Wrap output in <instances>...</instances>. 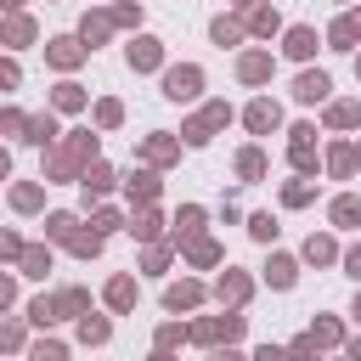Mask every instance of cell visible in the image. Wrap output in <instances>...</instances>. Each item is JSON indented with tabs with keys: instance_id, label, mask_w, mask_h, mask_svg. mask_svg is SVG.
Instances as JSON below:
<instances>
[{
	"instance_id": "f1b7e54d",
	"label": "cell",
	"mask_w": 361,
	"mask_h": 361,
	"mask_svg": "<svg viewBox=\"0 0 361 361\" xmlns=\"http://www.w3.org/2000/svg\"><path fill=\"white\" fill-rule=\"evenodd\" d=\"M203 226V209H180V237H192Z\"/></svg>"
},
{
	"instance_id": "9c48e42d",
	"label": "cell",
	"mask_w": 361,
	"mask_h": 361,
	"mask_svg": "<svg viewBox=\"0 0 361 361\" xmlns=\"http://www.w3.org/2000/svg\"><path fill=\"white\" fill-rule=\"evenodd\" d=\"M265 276H271L276 288H293V259H282V254H271V265H265Z\"/></svg>"
},
{
	"instance_id": "277c9868",
	"label": "cell",
	"mask_w": 361,
	"mask_h": 361,
	"mask_svg": "<svg viewBox=\"0 0 361 361\" xmlns=\"http://www.w3.org/2000/svg\"><path fill=\"white\" fill-rule=\"evenodd\" d=\"M333 85H327V73H299V85H293V96L299 102H322Z\"/></svg>"
},
{
	"instance_id": "ba28073f",
	"label": "cell",
	"mask_w": 361,
	"mask_h": 361,
	"mask_svg": "<svg viewBox=\"0 0 361 361\" xmlns=\"http://www.w3.org/2000/svg\"><path fill=\"white\" fill-rule=\"evenodd\" d=\"M107 305H113V310H130V305H135V282H130V276H118V282L107 288Z\"/></svg>"
},
{
	"instance_id": "603a6c76",
	"label": "cell",
	"mask_w": 361,
	"mask_h": 361,
	"mask_svg": "<svg viewBox=\"0 0 361 361\" xmlns=\"http://www.w3.org/2000/svg\"><path fill=\"white\" fill-rule=\"evenodd\" d=\"M248 231H254L259 243H271V237H276V226H271V214H254V220H248Z\"/></svg>"
},
{
	"instance_id": "484cf974",
	"label": "cell",
	"mask_w": 361,
	"mask_h": 361,
	"mask_svg": "<svg viewBox=\"0 0 361 361\" xmlns=\"http://www.w3.org/2000/svg\"><path fill=\"white\" fill-rule=\"evenodd\" d=\"M79 102H85L79 85H62V90H56V107H79Z\"/></svg>"
},
{
	"instance_id": "7dc6e473",
	"label": "cell",
	"mask_w": 361,
	"mask_h": 361,
	"mask_svg": "<svg viewBox=\"0 0 361 361\" xmlns=\"http://www.w3.org/2000/svg\"><path fill=\"white\" fill-rule=\"evenodd\" d=\"M355 361H361V344H355Z\"/></svg>"
},
{
	"instance_id": "c3c4849f",
	"label": "cell",
	"mask_w": 361,
	"mask_h": 361,
	"mask_svg": "<svg viewBox=\"0 0 361 361\" xmlns=\"http://www.w3.org/2000/svg\"><path fill=\"white\" fill-rule=\"evenodd\" d=\"M355 68H361V62H355Z\"/></svg>"
},
{
	"instance_id": "ab89813d",
	"label": "cell",
	"mask_w": 361,
	"mask_h": 361,
	"mask_svg": "<svg viewBox=\"0 0 361 361\" xmlns=\"http://www.w3.org/2000/svg\"><path fill=\"white\" fill-rule=\"evenodd\" d=\"M344 265H350V276H361V248H350V254H344Z\"/></svg>"
},
{
	"instance_id": "7a4b0ae2",
	"label": "cell",
	"mask_w": 361,
	"mask_h": 361,
	"mask_svg": "<svg viewBox=\"0 0 361 361\" xmlns=\"http://www.w3.org/2000/svg\"><path fill=\"white\" fill-rule=\"evenodd\" d=\"M192 333H197L203 344H214V338H226V344H231V338L243 333V316H214V322H197Z\"/></svg>"
},
{
	"instance_id": "5bb4252c",
	"label": "cell",
	"mask_w": 361,
	"mask_h": 361,
	"mask_svg": "<svg viewBox=\"0 0 361 361\" xmlns=\"http://www.w3.org/2000/svg\"><path fill=\"white\" fill-rule=\"evenodd\" d=\"M113 186V169L107 164H90V175H85V192H107Z\"/></svg>"
},
{
	"instance_id": "52a82bcc",
	"label": "cell",
	"mask_w": 361,
	"mask_h": 361,
	"mask_svg": "<svg viewBox=\"0 0 361 361\" xmlns=\"http://www.w3.org/2000/svg\"><path fill=\"white\" fill-rule=\"evenodd\" d=\"M130 68H158V39H135L130 45Z\"/></svg>"
},
{
	"instance_id": "d4e9b609",
	"label": "cell",
	"mask_w": 361,
	"mask_h": 361,
	"mask_svg": "<svg viewBox=\"0 0 361 361\" xmlns=\"http://www.w3.org/2000/svg\"><path fill=\"white\" fill-rule=\"evenodd\" d=\"M28 34H34V28H28V17H11V28H6V39H11V45H23Z\"/></svg>"
},
{
	"instance_id": "2e32d148",
	"label": "cell",
	"mask_w": 361,
	"mask_h": 361,
	"mask_svg": "<svg viewBox=\"0 0 361 361\" xmlns=\"http://www.w3.org/2000/svg\"><path fill=\"white\" fill-rule=\"evenodd\" d=\"M355 34H361V28H355V17H344V23H333V34H327V39H333V45L344 51V45H350Z\"/></svg>"
},
{
	"instance_id": "d6986e66",
	"label": "cell",
	"mask_w": 361,
	"mask_h": 361,
	"mask_svg": "<svg viewBox=\"0 0 361 361\" xmlns=\"http://www.w3.org/2000/svg\"><path fill=\"white\" fill-rule=\"evenodd\" d=\"M45 265H51V254H39V248L23 254V271H28V276H45Z\"/></svg>"
},
{
	"instance_id": "9a60e30c",
	"label": "cell",
	"mask_w": 361,
	"mask_h": 361,
	"mask_svg": "<svg viewBox=\"0 0 361 361\" xmlns=\"http://www.w3.org/2000/svg\"><path fill=\"white\" fill-rule=\"evenodd\" d=\"M333 220H338V226H355V220H361V203H355V197H338V203H333Z\"/></svg>"
},
{
	"instance_id": "7c38bea8",
	"label": "cell",
	"mask_w": 361,
	"mask_h": 361,
	"mask_svg": "<svg viewBox=\"0 0 361 361\" xmlns=\"http://www.w3.org/2000/svg\"><path fill=\"white\" fill-rule=\"evenodd\" d=\"M237 73H243L248 85H259V79L271 73V56H243V68H237Z\"/></svg>"
},
{
	"instance_id": "ffe728a7",
	"label": "cell",
	"mask_w": 361,
	"mask_h": 361,
	"mask_svg": "<svg viewBox=\"0 0 361 361\" xmlns=\"http://www.w3.org/2000/svg\"><path fill=\"white\" fill-rule=\"evenodd\" d=\"M79 338H85V344H102V338H107V322H90V316H85V322H79Z\"/></svg>"
},
{
	"instance_id": "1f68e13d",
	"label": "cell",
	"mask_w": 361,
	"mask_h": 361,
	"mask_svg": "<svg viewBox=\"0 0 361 361\" xmlns=\"http://www.w3.org/2000/svg\"><path fill=\"white\" fill-rule=\"evenodd\" d=\"M350 164H355V152H350V147H333V169H338V175H350Z\"/></svg>"
},
{
	"instance_id": "f35d334b",
	"label": "cell",
	"mask_w": 361,
	"mask_h": 361,
	"mask_svg": "<svg viewBox=\"0 0 361 361\" xmlns=\"http://www.w3.org/2000/svg\"><path fill=\"white\" fill-rule=\"evenodd\" d=\"M254 361H293V355H288V350H271V344H265V350H259Z\"/></svg>"
},
{
	"instance_id": "cb8c5ba5",
	"label": "cell",
	"mask_w": 361,
	"mask_h": 361,
	"mask_svg": "<svg viewBox=\"0 0 361 361\" xmlns=\"http://www.w3.org/2000/svg\"><path fill=\"white\" fill-rule=\"evenodd\" d=\"M243 293H248V282H243V276H226V282H220V299H231V305H237Z\"/></svg>"
},
{
	"instance_id": "ee69618b",
	"label": "cell",
	"mask_w": 361,
	"mask_h": 361,
	"mask_svg": "<svg viewBox=\"0 0 361 361\" xmlns=\"http://www.w3.org/2000/svg\"><path fill=\"white\" fill-rule=\"evenodd\" d=\"M6 169H11V158H6V152H0V180H6Z\"/></svg>"
},
{
	"instance_id": "f6af8a7d",
	"label": "cell",
	"mask_w": 361,
	"mask_h": 361,
	"mask_svg": "<svg viewBox=\"0 0 361 361\" xmlns=\"http://www.w3.org/2000/svg\"><path fill=\"white\" fill-rule=\"evenodd\" d=\"M11 6H17V0H0V11H11Z\"/></svg>"
},
{
	"instance_id": "f546056e",
	"label": "cell",
	"mask_w": 361,
	"mask_h": 361,
	"mask_svg": "<svg viewBox=\"0 0 361 361\" xmlns=\"http://www.w3.org/2000/svg\"><path fill=\"white\" fill-rule=\"evenodd\" d=\"M73 248H79V254H96V248H102V231H79Z\"/></svg>"
},
{
	"instance_id": "6da1fadb",
	"label": "cell",
	"mask_w": 361,
	"mask_h": 361,
	"mask_svg": "<svg viewBox=\"0 0 361 361\" xmlns=\"http://www.w3.org/2000/svg\"><path fill=\"white\" fill-rule=\"evenodd\" d=\"M197 85H203V73H197V68H169V73H164V96H169V102L197 96Z\"/></svg>"
},
{
	"instance_id": "3957f363",
	"label": "cell",
	"mask_w": 361,
	"mask_h": 361,
	"mask_svg": "<svg viewBox=\"0 0 361 361\" xmlns=\"http://www.w3.org/2000/svg\"><path fill=\"white\" fill-rule=\"evenodd\" d=\"M226 118H231L226 107H209L197 124H186V141H192V147H203V141H209V130H214V124H226Z\"/></svg>"
},
{
	"instance_id": "44dd1931",
	"label": "cell",
	"mask_w": 361,
	"mask_h": 361,
	"mask_svg": "<svg viewBox=\"0 0 361 361\" xmlns=\"http://www.w3.org/2000/svg\"><path fill=\"white\" fill-rule=\"evenodd\" d=\"M214 39H220V45H237V39H243V28H237V23H226V17H220V23H214Z\"/></svg>"
},
{
	"instance_id": "d590c367",
	"label": "cell",
	"mask_w": 361,
	"mask_h": 361,
	"mask_svg": "<svg viewBox=\"0 0 361 361\" xmlns=\"http://www.w3.org/2000/svg\"><path fill=\"white\" fill-rule=\"evenodd\" d=\"M130 231H135V237H152V231H158V214H141V220H135Z\"/></svg>"
},
{
	"instance_id": "7bdbcfd3",
	"label": "cell",
	"mask_w": 361,
	"mask_h": 361,
	"mask_svg": "<svg viewBox=\"0 0 361 361\" xmlns=\"http://www.w3.org/2000/svg\"><path fill=\"white\" fill-rule=\"evenodd\" d=\"M214 361H243V355H237V350H220V355H214Z\"/></svg>"
},
{
	"instance_id": "83f0119b",
	"label": "cell",
	"mask_w": 361,
	"mask_h": 361,
	"mask_svg": "<svg viewBox=\"0 0 361 361\" xmlns=\"http://www.w3.org/2000/svg\"><path fill=\"white\" fill-rule=\"evenodd\" d=\"M45 226H51V237H73V214H51Z\"/></svg>"
},
{
	"instance_id": "30bf717a",
	"label": "cell",
	"mask_w": 361,
	"mask_h": 361,
	"mask_svg": "<svg viewBox=\"0 0 361 361\" xmlns=\"http://www.w3.org/2000/svg\"><path fill=\"white\" fill-rule=\"evenodd\" d=\"M310 51H316V34L310 28H293L288 34V56H310Z\"/></svg>"
},
{
	"instance_id": "5b68a950",
	"label": "cell",
	"mask_w": 361,
	"mask_h": 361,
	"mask_svg": "<svg viewBox=\"0 0 361 361\" xmlns=\"http://www.w3.org/2000/svg\"><path fill=\"white\" fill-rule=\"evenodd\" d=\"M276 118H282V113H276V102H254V107H248V130H259V135H265V130H276Z\"/></svg>"
},
{
	"instance_id": "4316f807",
	"label": "cell",
	"mask_w": 361,
	"mask_h": 361,
	"mask_svg": "<svg viewBox=\"0 0 361 361\" xmlns=\"http://www.w3.org/2000/svg\"><path fill=\"white\" fill-rule=\"evenodd\" d=\"M152 192H158L152 175H135V180H130V197H152Z\"/></svg>"
},
{
	"instance_id": "74e56055",
	"label": "cell",
	"mask_w": 361,
	"mask_h": 361,
	"mask_svg": "<svg viewBox=\"0 0 361 361\" xmlns=\"http://www.w3.org/2000/svg\"><path fill=\"white\" fill-rule=\"evenodd\" d=\"M0 85H6V90L17 85V62H0Z\"/></svg>"
},
{
	"instance_id": "8fae6325",
	"label": "cell",
	"mask_w": 361,
	"mask_h": 361,
	"mask_svg": "<svg viewBox=\"0 0 361 361\" xmlns=\"http://www.w3.org/2000/svg\"><path fill=\"white\" fill-rule=\"evenodd\" d=\"M51 62H56V68H73V62H79V45H73V39H51Z\"/></svg>"
},
{
	"instance_id": "4dcf8cb0",
	"label": "cell",
	"mask_w": 361,
	"mask_h": 361,
	"mask_svg": "<svg viewBox=\"0 0 361 361\" xmlns=\"http://www.w3.org/2000/svg\"><path fill=\"white\" fill-rule=\"evenodd\" d=\"M28 316H34V322H56V305H51V299H34Z\"/></svg>"
},
{
	"instance_id": "8d00e7d4",
	"label": "cell",
	"mask_w": 361,
	"mask_h": 361,
	"mask_svg": "<svg viewBox=\"0 0 361 361\" xmlns=\"http://www.w3.org/2000/svg\"><path fill=\"white\" fill-rule=\"evenodd\" d=\"M17 338H23V333H17V327H11V322H6V327H0V350H11V344H17Z\"/></svg>"
},
{
	"instance_id": "b9f144b4",
	"label": "cell",
	"mask_w": 361,
	"mask_h": 361,
	"mask_svg": "<svg viewBox=\"0 0 361 361\" xmlns=\"http://www.w3.org/2000/svg\"><path fill=\"white\" fill-rule=\"evenodd\" d=\"M231 6H243V11H259V0H231Z\"/></svg>"
},
{
	"instance_id": "e575fe53",
	"label": "cell",
	"mask_w": 361,
	"mask_h": 361,
	"mask_svg": "<svg viewBox=\"0 0 361 361\" xmlns=\"http://www.w3.org/2000/svg\"><path fill=\"white\" fill-rule=\"evenodd\" d=\"M276 28V11H254V34H271Z\"/></svg>"
},
{
	"instance_id": "836d02e7",
	"label": "cell",
	"mask_w": 361,
	"mask_h": 361,
	"mask_svg": "<svg viewBox=\"0 0 361 361\" xmlns=\"http://www.w3.org/2000/svg\"><path fill=\"white\" fill-rule=\"evenodd\" d=\"M34 361H68V350H62V344H39V350H34Z\"/></svg>"
},
{
	"instance_id": "d6a6232c",
	"label": "cell",
	"mask_w": 361,
	"mask_h": 361,
	"mask_svg": "<svg viewBox=\"0 0 361 361\" xmlns=\"http://www.w3.org/2000/svg\"><path fill=\"white\" fill-rule=\"evenodd\" d=\"M310 338H316V344H333V338H338V322H316V333H310Z\"/></svg>"
},
{
	"instance_id": "bcb514c9",
	"label": "cell",
	"mask_w": 361,
	"mask_h": 361,
	"mask_svg": "<svg viewBox=\"0 0 361 361\" xmlns=\"http://www.w3.org/2000/svg\"><path fill=\"white\" fill-rule=\"evenodd\" d=\"M355 316H361V299H355Z\"/></svg>"
},
{
	"instance_id": "e0dca14e",
	"label": "cell",
	"mask_w": 361,
	"mask_h": 361,
	"mask_svg": "<svg viewBox=\"0 0 361 361\" xmlns=\"http://www.w3.org/2000/svg\"><path fill=\"white\" fill-rule=\"evenodd\" d=\"M237 169H243L248 180H259V175H265V158H259V152H243V158H237Z\"/></svg>"
},
{
	"instance_id": "7402d4cb",
	"label": "cell",
	"mask_w": 361,
	"mask_h": 361,
	"mask_svg": "<svg viewBox=\"0 0 361 361\" xmlns=\"http://www.w3.org/2000/svg\"><path fill=\"white\" fill-rule=\"evenodd\" d=\"M333 124H361V107H355V102H338V107H333Z\"/></svg>"
},
{
	"instance_id": "60d3db41",
	"label": "cell",
	"mask_w": 361,
	"mask_h": 361,
	"mask_svg": "<svg viewBox=\"0 0 361 361\" xmlns=\"http://www.w3.org/2000/svg\"><path fill=\"white\" fill-rule=\"evenodd\" d=\"M6 305H11V282L0 276V310H6Z\"/></svg>"
},
{
	"instance_id": "4fadbf2b",
	"label": "cell",
	"mask_w": 361,
	"mask_h": 361,
	"mask_svg": "<svg viewBox=\"0 0 361 361\" xmlns=\"http://www.w3.org/2000/svg\"><path fill=\"white\" fill-rule=\"evenodd\" d=\"M51 135H56V124H51V113H39V118H28V141H39V147H45Z\"/></svg>"
},
{
	"instance_id": "ac0fdd59",
	"label": "cell",
	"mask_w": 361,
	"mask_h": 361,
	"mask_svg": "<svg viewBox=\"0 0 361 361\" xmlns=\"http://www.w3.org/2000/svg\"><path fill=\"white\" fill-rule=\"evenodd\" d=\"M305 259H316V265L333 259V243H327V237H310V243H305Z\"/></svg>"
},
{
	"instance_id": "8992f818",
	"label": "cell",
	"mask_w": 361,
	"mask_h": 361,
	"mask_svg": "<svg viewBox=\"0 0 361 361\" xmlns=\"http://www.w3.org/2000/svg\"><path fill=\"white\" fill-rule=\"evenodd\" d=\"M197 299H203V288H197V282H180V288H169V293H164V305H169V310H192Z\"/></svg>"
}]
</instances>
